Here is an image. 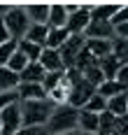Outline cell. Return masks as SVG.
Here are the masks:
<instances>
[{
    "label": "cell",
    "mask_w": 128,
    "mask_h": 135,
    "mask_svg": "<svg viewBox=\"0 0 128 135\" xmlns=\"http://www.w3.org/2000/svg\"><path fill=\"white\" fill-rule=\"evenodd\" d=\"M16 135H49V131L44 126H23Z\"/></svg>",
    "instance_id": "1f68e13d"
},
{
    "label": "cell",
    "mask_w": 128,
    "mask_h": 135,
    "mask_svg": "<svg viewBox=\"0 0 128 135\" xmlns=\"http://www.w3.org/2000/svg\"><path fill=\"white\" fill-rule=\"evenodd\" d=\"M19 51L28 58V63H37L40 56H42V51H44V47L33 44V42H28V40H21V42H19Z\"/></svg>",
    "instance_id": "7402d4cb"
},
{
    "label": "cell",
    "mask_w": 128,
    "mask_h": 135,
    "mask_svg": "<svg viewBox=\"0 0 128 135\" xmlns=\"http://www.w3.org/2000/svg\"><path fill=\"white\" fill-rule=\"evenodd\" d=\"M21 128H23L21 107H19V103H12L9 107L2 109V114H0V131H2V135H16Z\"/></svg>",
    "instance_id": "5b68a950"
},
{
    "label": "cell",
    "mask_w": 128,
    "mask_h": 135,
    "mask_svg": "<svg viewBox=\"0 0 128 135\" xmlns=\"http://www.w3.org/2000/svg\"><path fill=\"white\" fill-rule=\"evenodd\" d=\"M47 37H49V26H44V23H33L23 40L33 42V44H40V47H47Z\"/></svg>",
    "instance_id": "e0dca14e"
},
{
    "label": "cell",
    "mask_w": 128,
    "mask_h": 135,
    "mask_svg": "<svg viewBox=\"0 0 128 135\" xmlns=\"http://www.w3.org/2000/svg\"><path fill=\"white\" fill-rule=\"evenodd\" d=\"M49 135H63V133H75L79 131V109L72 105H56L51 112V119L47 123Z\"/></svg>",
    "instance_id": "6da1fadb"
},
{
    "label": "cell",
    "mask_w": 128,
    "mask_h": 135,
    "mask_svg": "<svg viewBox=\"0 0 128 135\" xmlns=\"http://www.w3.org/2000/svg\"><path fill=\"white\" fill-rule=\"evenodd\" d=\"M77 135H96V133H82V131H77Z\"/></svg>",
    "instance_id": "ab89813d"
},
{
    "label": "cell",
    "mask_w": 128,
    "mask_h": 135,
    "mask_svg": "<svg viewBox=\"0 0 128 135\" xmlns=\"http://www.w3.org/2000/svg\"><path fill=\"white\" fill-rule=\"evenodd\" d=\"M0 21L5 23L7 33H9V37H12V40H16V42L23 40V37H26V33L30 30V26H33L23 7H12V12L7 14L5 19H0Z\"/></svg>",
    "instance_id": "3957f363"
},
{
    "label": "cell",
    "mask_w": 128,
    "mask_h": 135,
    "mask_svg": "<svg viewBox=\"0 0 128 135\" xmlns=\"http://www.w3.org/2000/svg\"><path fill=\"white\" fill-rule=\"evenodd\" d=\"M116 135H128V114L116 117Z\"/></svg>",
    "instance_id": "836d02e7"
},
{
    "label": "cell",
    "mask_w": 128,
    "mask_h": 135,
    "mask_svg": "<svg viewBox=\"0 0 128 135\" xmlns=\"http://www.w3.org/2000/svg\"><path fill=\"white\" fill-rule=\"evenodd\" d=\"M16 49H19V42L16 40H9V42H5V44H0V65H7L9 58L16 54Z\"/></svg>",
    "instance_id": "4316f807"
},
{
    "label": "cell",
    "mask_w": 128,
    "mask_h": 135,
    "mask_svg": "<svg viewBox=\"0 0 128 135\" xmlns=\"http://www.w3.org/2000/svg\"><path fill=\"white\" fill-rule=\"evenodd\" d=\"M124 65H128V61H126V63H124Z\"/></svg>",
    "instance_id": "b9f144b4"
},
{
    "label": "cell",
    "mask_w": 128,
    "mask_h": 135,
    "mask_svg": "<svg viewBox=\"0 0 128 135\" xmlns=\"http://www.w3.org/2000/svg\"><path fill=\"white\" fill-rule=\"evenodd\" d=\"M68 16L70 14L65 12V5H61V2H54L51 5V12H49V28H65L68 26Z\"/></svg>",
    "instance_id": "2e32d148"
},
{
    "label": "cell",
    "mask_w": 128,
    "mask_h": 135,
    "mask_svg": "<svg viewBox=\"0 0 128 135\" xmlns=\"http://www.w3.org/2000/svg\"><path fill=\"white\" fill-rule=\"evenodd\" d=\"M84 37L86 40H114V26L110 21H91Z\"/></svg>",
    "instance_id": "ba28073f"
},
{
    "label": "cell",
    "mask_w": 128,
    "mask_h": 135,
    "mask_svg": "<svg viewBox=\"0 0 128 135\" xmlns=\"http://www.w3.org/2000/svg\"><path fill=\"white\" fill-rule=\"evenodd\" d=\"M19 84H21V75H16L14 70H9L7 65H0V93L16 91Z\"/></svg>",
    "instance_id": "8fae6325"
},
{
    "label": "cell",
    "mask_w": 128,
    "mask_h": 135,
    "mask_svg": "<svg viewBox=\"0 0 128 135\" xmlns=\"http://www.w3.org/2000/svg\"><path fill=\"white\" fill-rule=\"evenodd\" d=\"M0 135H2V133H0Z\"/></svg>",
    "instance_id": "ee69618b"
},
{
    "label": "cell",
    "mask_w": 128,
    "mask_h": 135,
    "mask_svg": "<svg viewBox=\"0 0 128 135\" xmlns=\"http://www.w3.org/2000/svg\"><path fill=\"white\" fill-rule=\"evenodd\" d=\"M124 91H126V89H124L116 79H107V81H102L98 86V95H102L105 100H112V98H116V95L124 93Z\"/></svg>",
    "instance_id": "603a6c76"
},
{
    "label": "cell",
    "mask_w": 128,
    "mask_h": 135,
    "mask_svg": "<svg viewBox=\"0 0 128 135\" xmlns=\"http://www.w3.org/2000/svg\"><path fill=\"white\" fill-rule=\"evenodd\" d=\"M44 77H47V70L37 63H28V68L21 72V84H42Z\"/></svg>",
    "instance_id": "4fadbf2b"
},
{
    "label": "cell",
    "mask_w": 128,
    "mask_h": 135,
    "mask_svg": "<svg viewBox=\"0 0 128 135\" xmlns=\"http://www.w3.org/2000/svg\"><path fill=\"white\" fill-rule=\"evenodd\" d=\"M121 9V5H93L91 7V21H112L114 14Z\"/></svg>",
    "instance_id": "5bb4252c"
},
{
    "label": "cell",
    "mask_w": 128,
    "mask_h": 135,
    "mask_svg": "<svg viewBox=\"0 0 128 135\" xmlns=\"http://www.w3.org/2000/svg\"><path fill=\"white\" fill-rule=\"evenodd\" d=\"M116 81L128 91V65H121V70L116 72Z\"/></svg>",
    "instance_id": "e575fe53"
},
{
    "label": "cell",
    "mask_w": 128,
    "mask_h": 135,
    "mask_svg": "<svg viewBox=\"0 0 128 135\" xmlns=\"http://www.w3.org/2000/svg\"><path fill=\"white\" fill-rule=\"evenodd\" d=\"M112 54L121 61V63H126L128 61V40L124 37H114L112 40Z\"/></svg>",
    "instance_id": "484cf974"
},
{
    "label": "cell",
    "mask_w": 128,
    "mask_h": 135,
    "mask_svg": "<svg viewBox=\"0 0 128 135\" xmlns=\"http://www.w3.org/2000/svg\"><path fill=\"white\" fill-rule=\"evenodd\" d=\"M79 7H82V5H77V2H65V12H68V14L79 12Z\"/></svg>",
    "instance_id": "74e56055"
},
{
    "label": "cell",
    "mask_w": 128,
    "mask_h": 135,
    "mask_svg": "<svg viewBox=\"0 0 128 135\" xmlns=\"http://www.w3.org/2000/svg\"><path fill=\"white\" fill-rule=\"evenodd\" d=\"M100 114H91L86 109H79V131L82 133H98Z\"/></svg>",
    "instance_id": "d6986e66"
},
{
    "label": "cell",
    "mask_w": 128,
    "mask_h": 135,
    "mask_svg": "<svg viewBox=\"0 0 128 135\" xmlns=\"http://www.w3.org/2000/svg\"><path fill=\"white\" fill-rule=\"evenodd\" d=\"M112 26H121V23H128V5H121V9L114 14V19L110 21Z\"/></svg>",
    "instance_id": "d6a6232c"
},
{
    "label": "cell",
    "mask_w": 128,
    "mask_h": 135,
    "mask_svg": "<svg viewBox=\"0 0 128 135\" xmlns=\"http://www.w3.org/2000/svg\"><path fill=\"white\" fill-rule=\"evenodd\" d=\"M96 65H98V58L91 54L88 49H84V51L79 54V58H77V65H75V68H77V70L84 75L86 70H91V68H96Z\"/></svg>",
    "instance_id": "d4e9b609"
},
{
    "label": "cell",
    "mask_w": 128,
    "mask_h": 135,
    "mask_svg": "<svg viewBox=\"0 0 128 135\" xmlns=\"http://www.w3.org/2000/svg\"><path fill=\"white\" fill-rule=\"evenodd\" d=\"M96 135H116V131H98Z\"/></svg>",
    "instance_id": "f35d334b"
},
{
    "label": "cell",
    "mask_w": 128,
    "mask_h": 135,
    "mask_svg": "<svg viewBox=\"0 0 128 135\" xmlns=\"http://www.w3.org/2000/svg\"><path fill=\"white\" fill-rule=\"evenodd\" d=\"M86 49L100 61L112 54V40H86Z\"/></svg>",
    "instance_id": "ffe728a7"
},
{
    "label": "cell",
    "mask_w": 128,
    "mask_h": 135,
    "mask_svg": "<svg viewBox=\"0 0 128 135\" xmlns=\"http://www.w3.org/2000/svg\"><path fill=\"white\" fill-rule=\"evenodd\" d=\"M121 65H124V63H121L114 54H110V56H105V58H100V61H98V68L102 70L105 79H116V72L121 70Z\"/></svg>",
    "instance_id": "9a60e30c"
},
{
    "label": "cell",
    "mask_w": 128,
    "mask_h": 135,
    "mask_svg": "<svg viewBox=\"0 0 128 135\" xmlns=\"http://www.w3.org/2000/svg\"><path fill=\"white\" fill-rule=\"evenodd\" d=\"M86 49V37L84 35H70V40L65 42L58 51H61V61H63V68L70 70V68L77 65V58L79 54Z\"/></svg>",
    "instance_id": "277c9868"
},
{
    "label": "cell",
    "mask_w": 128,
    "mask_h": 135,
    "mask_svg": "<svg viewBox=\"0 0 128 135\" xmlns=\"http://www.w3.org/2000/svg\"><path fill=\"white\" fill-rule=\"evenodd\" d=\"M84 79L88 81V84H93L96 89H98L102 81H107V79H105V75H102V70H100L98 65H96V68H91V70H86V72H84Z\"/></svg>",
    "instance_id": "f546056e"
},
{
    "label": "cell",
    "mask_w": 128,
    "mask_h": 135,
    "mask_svg": "<svg viewBox=\"0 0 128 135\" xmlns=\"http://www.w3.org/2000/svg\"><path fill=\"white\" fill-rule=\"evenodd\" d=\"M12 103H19V93H16V91L0 93V114H2V109H5V107H9Z\"/></svg>",
    "instance_id": "4dcf8cb0"
},
{
    "label": "cell",
    "mask_w": 128,
    "mask_h": 135,
    "mask_svg": "<svg viewBox=\"0 0 128 135\" xmlns=\"http://www.w3.org/2000/svg\"><path fill=\"white\" fill-rule=\"evenodd\" d=\"M63 81H65V70H58V72H47L42 86L47 89V93H51V91H54V89H58Z\"/></svg>",
    "instance_id": "cb8c5ba5"
},
{
    "label": "cell",
    "mask_w": 128,
    "mask_h": 135,
    "mask_svg": "<svg viewBox=\"0 0 128 135\" xmlns=\"http://www.w3.org/2000/svg\"><path fill=\"white\" fill-rule=\"evenodd\" d=\"M91 7L93 5H82L79 7V12H75L68 16V30H70V35H84L88 23H91Z\"/></svg>",
    "instance_id": "52a82bcc"
},
{
    "label": "cell",
    "mask_w": 128,
    "mask_h": 135,
    "mask_svg": "<svg viewBox=\"0 0 128 135\" xmlns=\"http://www.w3.org/2000/svg\"><path fill=\"white\" fill-rule=\"evenodd\" d=\"M84 109H86V112H91V114H102V112H107V100H105L102 95L96 93L88 103H86Z\"/></svg>",
    "instance_id": "83f0119b"
},
{
    "label": "cell",
    "mask_w": 128,
    "mask_h": 135,
    "mask_svg": "<svg viewBox=\"0 0 128 135\" xmlns=\"http://www.w3.org/2000/svg\"><path fill=\"white\" fill-rule=\"evenodd\" d=\"M12 37H9V33H7V28H5V23L0 21V44H5V42H9Z\"/></svg>",
    "instance_id": "8d00e7d4"
},
{
    "label": "cell",
    "mask_w": 128,
    "mask_h": 135,
    "mask_svg": "<svg viewBox=\"0 0 128 135\" xmlns=\"http://www.w3.org/2000/svg\"><path fill=\"white\" fill-rule=\"evenodd\" d=\"M68 40H70V30H68V28H49L47 49H61Z\"/></svg>",
    "instance_id": "ac0fdd59"
},
{
    "label": "cell",
    "mask_w": 128,
    "mask_h": 135,
    "mask_svg": "<svg viewBox=\"0 0 128 135\" xmlns=\"http://www.w3.org/2000/svg\"><path fill=\"white\" fill-rule=\"evenodd\" d=\"M7 68H9V70H14L16 75H21V72H23V70L28 68V58H26V56H23L21 51H19V49H16V54L12 56V58H9Z\"/></svg>",
    "instance_id": "f1b7e54d"
},
{
    "label": "cell",
    "mask_w": 128,
    "mask_h": 135,
    "mask_svg": "<svg viewBox=\"0 0 128 135\" xmlns=\"http://www.w3.org/2000/svg\"><path fill=\"white\" fill-rule=\"evenodd\" d=\"M26 14H28L30 23H49V12H51V5H47V2H30L23 7Z\"/></svg>",
    "instance_id": "9c48e42d"
},
{
    "label": "cell",
    "mask_w": 128,
    "mask_h": 135,
    "mask_svg": "<svg viewBox=\"0 0 128 135\" xmlns=\"http://www.w3.org/2000/svg\"><path fill=\"white\" fill-rule=\"evenodd\" d=\"M96 93H98V89L84 79L82 84H77V86H72V89H70L68 105H72L75 109H84V107H86V103H88V100H91Z\"/></svg>",
    "instance_id": "8992f818"
},
{
    "label": "cell",
    "mask_w": 128,
    "mask_h": 135,
    "mask_svg": "<svg viewBox=\"0 0 128 135\" xmlns=\"http://www.w3.org/2000/svg\"><path fill=\"white\" fill-rule=\"evenodd\" d=\"M107 112H112L114 117L128 114V91L119 93L116 98H112V100H107Z\"/></svg>",
    "instance_id": "44dd1931"
},
{
    "label": "cell",
    "mask_w": 128,
    "mask_h": 135,
    "mask_svg": "<svg viewBox=\"0 0 128 135\" xmlns=\"http://www.w3.org/2000/svg\"><path fill=\"white\" fill-rule=\"evenodd\" d=\"M63 135H77V131H75V133H63Z\"/></svg>",
    "instance_id": "60d3db41"
},
{
    "label": "cell",
    "mask_w": 128,
    "mask_h": 135,
    "mask_svg": "<svg viewBox=\"0 0 128 135\" xmlns=\"http://www.w3.org/2000/svg\"><path fill=\"white\" fill-rule=\"evenodd\" d=\"M114 37H124V40H128V23L114 26Z\"/></svg>",
    "instance_id": "d590c367"
},
{
    "label": "cell",
    "mask_w": 128,
    "mask_h": 135,
    "mask_svg": "<svg viewBox=\"0 0 128 135\" xmlns=\"http://www.w3.org/2000/svg\"><path fill=\"white\" fill-rule=\"evenodd\" d=\"M0 133H2V131H0Z\"/></svg>",
    "instance_id": "7bdbcfd3"
},
{
    "label": "cell",
    "mask_w": 128,
    "mask_h": 135,
    "mask_svg": "<svg viewBox=\"0 0 128 135\" xmlns=\"http://www.w3.org/2000/svg\"><path fill=\"white\" fill-rule=\"evenodd\" d=\"M40 65H42L47 72L65 70V68H63V61H61V51H58V49H47V47H44L42 56H40Z\"/></svg>",
    "instance_id": "7c38bea8"
},
{
    "label": "cell",
    "mask_w": 128,
    "mask_h": 135,
    "mask_svg": "<svg viewBox=\"0 0 128 135\" xmlns=\"http://www.w3.org/2000/svg\"><path fill=\"white\" fill-rule=\"evenodd\" d=\"M16 93H19V100H47L49 98L42 84H19Z\"/></svg>",
    "instance_id": "30bf717a"
},
{
    "label": "cell",
    "mask_w": 128,
    "mask_h": 135,
    "mask_svg": "<svg viewBox=\"0 0 128 135\" xmlns=\"http://www.w3.org/2000/svg\"><path fill=\"white\" fill-rule=\"evenodd\" d=\"M19 107H21L23 126H44L47 128L56 105L47 98V100H19Z\"/></svg>",
    "instance_id": "7a4b0ae2"
}]
</instances>
